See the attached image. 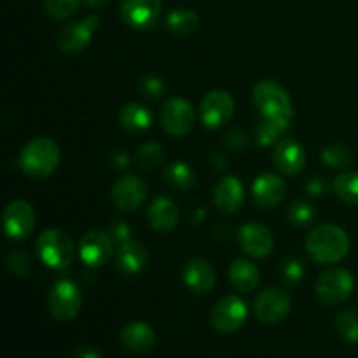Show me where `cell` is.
Returning a JSON list of instances; mask_svg holds the SVG:
<instances>
[{"label": "cell", "mask_w": 358, "mask_h": 358, "mask_svg": "<svg viewBox=\"0 0 358 358\" xmlns=\"http://www.w3.org/2000/svg\"><path fill=\"white\" fill-rule=\"evenodd\" d=\"M252 98H254V103L262 119H268V121L289 129L290 121L294 117V108L289 93L282 84L271 79L259 80L252 90Z\"/></svg>", "instance_id": "1"}, {"label": "cell", "mask_w": 358, "mask_h": 358, "mask_svg": "<svg viewBox=\"0 0 358 358\" xmlns=\"http://www.w3.org/2000/svg\"><path fill=\"white\" fill-rule=\"evenodd\" d=\"M306 250L315 262L334 264L343 261L350 252V238L339 226L322 224L310 233L306 240Z\"/></svg>", "instance_id": "2"}, {"label": "cell", "mask_w": 358, "mask_h": 358, "mask_svg": "<svg viewBox=\"0 0 358 358\" xmlns=\"http://www.w3.org/2000/svg\"><path fill=\"white\" fill-rule=\"evenodd\" d=\"M59 164V145L49 136H37L23 147L20 166L24 175L35 180L48 178Z\"/></svg>", "instance_id": "3"}, {"label": "cell", "mask_w": 358, "mask_h": 358, "mask_svg": "<svg viewBox=\"0 0 358 358\" xmlns=\"http://www.w3.org/2000/svg\"><path fill=\"white\" fill-rule=\"evenodd\" d=\"M37 255L48 268L66 269L76 255V245L69 233L62 229H48L37 238Z\"/></svg>", "instance_id": "4"}, {"label": "cell", "mask_w": 358, "mask_h": 358, "mask_svg": "<svg viewBox=\"0 0 358 358\" xmlns=\"http://www.w3.org/2000/svg\"><path fill=\"white\" fill-rule=\"evenodd\" d=\"M49 311L59 322H70L79 315L83 308V294L79 287L70 280H59L49 292Z\"/></svg>", "instance_id": "5"}, {"label": "cell", "mask_w": 358, "mask_h": 358, "mask_svg": "<svg viewBox=\"0 0 358 358\" xmlns=\"http://www.w3.org/2000/svg\"><path fill=\"white\" fill-rule=\"evenodd\" d=\"M248 308L243 299L238 296H224L213 304L212 313H210V320L215 331L222 332V334H233V332L240 331L243 324L247 322Z\"/></svg>", "instance_id": "6"}, {"label": "cell", "mask_w": 358, "mask_h": 358, "mask_svg": "<svg viewBox=\"0 0 358 358\" xmlns=\"http://www.w3.org/2000/svg\"><path fill=\"white\" fill-rule=\"evenodd\" d=\"M353 276L352 273L343 268H332L322 273L317 282V296L322 303L334 306V304L345 303L353 292Z\"/></svg>", "instance_id": "7"}, {"label": "cell", "mask_w": 358, "mask_h": 358, "mask_svg": "<svg viewBox=\"0 0 358 358\" xmlns=\"http://www.w3.org/2000/svg\"><path fill=\"white\" fill-rule=\"evenodd\" d=\"M98 24H100V17L93 16V14L80 21H72L69 24H63L58 30V34H56V45L62 51L70 52V55L80 52L90 45Z\"/></svg>", "instance_id": "8"}, {"label": "cell", "mask_w": 358, "mask_h": 358, "mask_svg": "<svg viewBox=\"0 0 358 358\" xmlns=\"http://www.w3.org/2000/svg\"><path fill=\"white\" fill-rule=\"evenodd\" d=\"M194 108L184 98H170L161 108V124L171 136H185L194 128Z\"/></svg>", "instance_id": "9"}, {"label": "cell", "mask_w": 358, "mask_h": 358, "mask_svg": "<svg viewBox=\"0 0 358 358\" xmlns=\"http://www.w3.org/2000/svg\"><path fill=\"white\" fill-rule=\"evenodd\" d=\"M234 114V100L227 91L213 90L205 94L199 105L201 122L210 129H215L231 121Z\"/></svg>", "instance_id": "10"}, {"label": "cell", "mask_w": 358, "mask_h": 358, "mask_svg": "<svg viewBox=\"0 0 358 358\" xmlns=\"http://www.w3.org/2000/svg\"><path fill=\"white\" fill-rule=\"evenodd\" d=\"M290 296L282 289H266L257 296L254 303L255 318L262 324H280L283 318H287L290 311Z\"/></svg>", "instance_id": "11"}, {"label": "cell", "mask_w": 358, "mask_h": 358, "mask_svg": "<svg viewBox=\"0 0 358 358\" xmlns=\"http://www.w3.org/2000/svg\"><path fill=\"white\" fill-rule=\"evenodd\" d=\"M114 254V240L105 231H87L79 243L80 261L87 268H101L107 264Z\"/></svg>", "instance_id": "12"}, {"label": "cell", "mask_w": 358, "mask_h": 358, "mask_svg": "<svg viewBox=\"0 0 358 358\" xmlns=\"http://www.w3.org/2000/svg\"><path fill=\"white\" fill-rule=\"evenodd\" d=\"M3 231L7 238L14 241L24 240L31 234L35 227V212L31 205L24 199H14L3 210Z\"/></svg>", "instance_id": "13"}, {"label": "cell", "mask_w": 358, "mask_h": 358, "mask_svg": "<svg viewBox=\"0 0 358 358\" xmlns=\"http://www.w3.org/2000/svg\"><path fill=\"white\" fill-rule=\"evenodd\" d=\"M147 184L136 175H124L114 184L110 191V199L114 206L121 212H135L147 198Z\"/></svg>", "instance_id": "14"}, {"label": "cell", "mask_w": 358, "mask_h": 358, "mask_svg": "<svg viewBox=\"0 0 358 358\" xmlns=\"http://www.w3.org/2000/svg\"><path fill=\"white\" fill-rule=\"evenodd\" d=\"M161 14V0H122L121 17L135 30L154 27Z\"/></svg>", "instance_id": "15"}, {"label": "cell", "mask_w": 358, "mask_h": 358, "mask_svg": "<svg viewBox=\"0 0 358 358\" xmlns=\"http://www.w3.org/2000/svg\"><path fill=\"white\" fill-rule=\"evenodd\" d=\"M241 248L245 254L255 259H264L275 248V238H273L271 231L266 226L257 222H248L245 224L238 234Z\"/></svg>", "instance_id": "16"}, {"label": "cell", "mask_w": 358, "mask_h": 358, "mask_svg": "<svg viewBox=\"0 0 358 358\" xmlns=\"http://www.w3.org/2000/svg\"><path fill=\"white\" fill-rule=\"evenodd\" d=\"M285 182L275 173H261L252 184V198L255 205L264 210L278 206L285 198Z\"/></svg>", "instance_id": "17"}, {"label": "cell", "mask_w": 358, "mask_h": 358, "mask_svg": "<svg viewBox=\"0 0 358 358\" xmlns=\"http://www.w3.org/2000/svg\"><path fill=\"white\" fill-rule=\"evenodd\" d=\"M245 199V189L240 178L227 175L220 178L219 184L213 189V203L217 210L222 213H234L241 208Z\"/></svg>", "instance_id": "18"}, {"label": "cell", "mask_w": 358, "mask_h": 358, "mask_svg": "<svg viewBox=\"0 0 358 358\" xmlns=\"http://www.w3.org/2000/svg\"><path fill=\"white\" fill-rule=\"evenodd\" d=\"M276 168L285 175H297L303 171L306 164V152L303 145L294 138H283L276 143L275 154H273Z\"/></svg>", "instance_id": "19"}, {"label": "cell", "mask_w": 358, "mask_h": 358, "mask_svg": "<svg viewBox=\"0 0 358 358\" xmlns=\"http://www.w3.org/2000/svg\"><path fill=\"white\" fill-rule=\"evenodd\" d=\"M182 276H184L187 289L194 294H199V296L208 294L215 287V271L205 259H191L185 264Z\"/></svg>", "instance_id": "20"}, {"label": "cell", "mask_w": 358, "mask_h": 358, "mask_svg": "<svg viewBox=\"0 0 358 358\" xmlns=\"http://www.w3.org/2000/svg\"><path fill=\"white\" fill-rule=\"evenodd\" d=\"M121 343L128 352L147 353L156 345V332L145 322H131L122 327Z\"/></svg>", "instance_id": "21"}, {"label": "cell", "mask_w": 358, "mask_h": 358, "mask_svg": "<svg viewBox=\"0 0 358 358\" xmlns=\"http://www.w3.org/2000/svg\"><path fill=\"white\" fill-rule=\"evenodd\" d=\"M147 219L150 227L156 231H170L178 222V208L175 201L168 196H157L152 199L149 210H147Z\"/></svg>", "instance_id": "22"}, {"label": "cell", "mask_w": 358, "mask_h": 358, "mask_svg": "<svg viewBox=\"0 0 358 358\" xmlns=\"http://www.w3.org/2000/svg\"><path fill=\"white\" fill-rule=\"evenodd\" d=\"M149 261L147 248L136 241H126L121 245L117 254V269L124 276H135L142 271Z\"/></svg>", "instance_id": "23"}, {"label": "cell", "mask_w": 358, "mask_h": 358, "mask_svg": "<svg viewBox=\"0 0 358 358\" xmlns=\"http://www.w3.org/2000/svg\"><path fill=\"white\" fill-rule=\"evenodd\" d=\"M259 278L261 276H259L257 266L247 259H236L229 266V280L234 289L240 292H254L259 285Z\"/></svg>", "instance_id": "24"}, {"label": "cell", "mask_w": 358, "mask_h": 358, "mask_svg": "<svg viewBox=\"0 0 358 358\" xmlns=\"http://www.w3.org/2000/svg\"><path fill=\"white\" fill-rule=\"evenodd\" d=\"M121 126L129 133H143L152 124V114L149 108L142 103H128L121 108L119 114Z\"/></svg>", "instance_id": "25"}, {"label": "cell", "mask_w": 358, "mask_h": 358, "mask_svg": "<svg viewBox=\"0 0 358 358\" xmlns=\"http://www.w3.org/2000/svg\"><path fill=\"white\" fill-rule=\"evenodd\" d=\"M198 27V14L187 7H177L171 9L166 16V30L173 35H189Z\"/></svg>", "instance_id": "26"}, {"label": "cell", "mask_w": 358, "mask_h": 358, "mask_svg": "<svg viewBox=\"0 0 358 358\" xmlns=\"http://www.w3.org/2000/svg\"><path fill=\"white\" fill-rule=\"evenodd\" d=\"M164 178L168 184L178 191H187L194 185L196 173L191 168V164L185 161H173L164 168Z\"/></svg>", "instance_id": "27"}, {"label": "cell", "mask_w": 358, "mask_h": 358, "mask_svg": "<svg viewBox=\"0 0 358 358\" xmlns=\"http://www.w3.org/2000/svg\"><path fill=\"white\" fill-rule=\"evenodd\" d=\"M334 192L348 205H358V173L350 171L339 175L334 180Z\"/></svg>", "instance_id": "28"}, {"label": "cell", "mask_w": 358, "mask_h": 358, "mask_svg": "<svg viewBox=\"0 0 358 358\" xmlns=\"http://www.w3.org/2000/svg\"><path fill=\"white\" fill-rule=\"evenodd\" d=\"M336 329L339 336L348 343H358V313L353 310H346L336 318Z\"/></svg>", "instance_id": "29"}, {"label": "cell", "mask_w": 358, "mask_h": 358, "mask_svg": "<svg viewBox=\"0 0 358 358\" xmlns=\"http://www.w3.org/2000/svg\"><path fill=\"white\" fill-rule=\"evenodd\" d=\"M322 161H324L329 168H338V170H343V168H348L350 164H352L353 157L348 147L329 145L322 150Z\"/></svg>", "instance_id": "30"}, {"label": "cell", "mask_w": 358, "mask_h": 358, "mask_svg": "<svg viewBox=\"0 0 358 358\" xmlns=\"http://www.w3.org/2000/svg\"><path fill=\"white\" fill-rule=\"evenodd\" d=\"M80 7V0H44V10L52 20H66L76 14Z\"/></svg>", "instance_id": "31"}, {"label": "cell", "mask_w": 358, "mask_h": 358, "mask_svg": "<svg viewBox=\"0 0 358 358\" xmlns=\"http://www.w3.org/2000/svg\"><path fill=\"white\" fill-rule=\"evenodd\" d=\"M136 159H138V164L143 170H154V168L159 166L161 161H163V147L157 142L143 143L138 149Z\"/></svg>", "instance_id": "32"}, {"label": "cell", "mask_w": 358, "mask_h": 358, "mask_svg": "<svg viewBox=\"0 0 358 358\" xmlns=\"http://www.w3.org/2000/svg\"><path fill=\"white\" fill-rule=\"evenodd\" d=\"M289 219L294 226L306 227L315 222V219H317V212H315V208L310 205V203L296 201L290 205Z\"/></svg>", "instance_id": "33"}, {"label": "cell", "mask_w": 358, "mask_h": 358, "mask_svg": "<svg viewBox=\"0 0 358 358\" xmlns=\"http://www.w3.org/2000/svg\"><path fill=\"white\" fill-rule=\"evenodd\" d=\"M287 129L282 128L276 122L268 121V119H262L257 126V131H255V138H257V143L262 147H269L273 143H276L280 140V135H283Z\"/></svg>", "instance_id": "34"}, {"label": "cell", "mask_w": 358, "mask_h": 358, "mask_svg": "<svg viewBox=\"0 0 358 358\" xmlns=\"http://www.w3.org/2000/svg\"><path fill=\"white\" fill-rule=\"evenodd\" d=\"M6 262L9 271L16 276H24L30 271V262H28V257L23 252H10V254L7 255Z\"/></svg>", "instance_id": "35"}, {"label": "cell", "mask_w": 358, "mask_h": 358, "mask_svg": "<svg viewBox=\"0 0 358 358\" xmlns=\"http://www.w3.org/2000/svg\"><path fill=\"white\" fill-rule=\"evenodd\" d=\"M140 90H142V93L147 98H154L156 100V98H159L164 93V84L157 76H145L142 79V83H140Z\"/></svg>", "instance_id": "36"}, {"label": "cell", "mask_w": 358, "mask_h": 358, "mask_svg": "<svg viewBox=\"0 0 358 358\" xmlns=\"http://www.w3.org/2000/svg\"><path fill=\"white\" fill-rule=\"evenodd\" d=\"M304 276V266L303 262L297 261V259H290L287 261V264L283 266V278L289 283H297L301 282Z\"/></svg>", "instance_id": "37"}, {"label": "cell", "mask_w": 358, "mask_h": 358, "mask_svg": "<svg viewBox=\"0 0 358 358\" xmlns=\"http://www.w3.org/2000/svg\"><path fill=\"white\" fill-rule=\"evenodd\" d=\"M226 145L233 150H243L248 145V135L243 129H231L226 133Z\"/></svg>", "instance_id": "38"}, {"label": "cell", "mask_w": 358, "mask_h": 358, "mask_svg": "<svg viewBox=\"0 0 358 358\" xmlns=\"http://www.w3.org/2000/svg\"><path fill=\"white\" fill-rule=\"evenodd\" d=\"M108 231H110V236L112 240L117 241V243H126V241H131V227L128 226L126 222H121V220H115V222L110 224V227H108Z\"/></svg>", "instance_id": "39"}, {"label": "cell", "mask_w": 358, "mask_h": 358, "mask_svg": "<svg viewBox=\"0 0 358 358\" xmlns=\"http://www.w3.org/2000/svg\"><path fill=\"white\" fill-rule=\"evenodd\" d=\"M306 191L308 194L315 196V198H317V196H324L325 192H327V184H325L320 177H313L306 184Z\"/></svg>", "instance_id": "40"}, {"label": "cell", "mask_w": 358, "mask_h": 358, "mask_svg": "<svg viewBox=\"0 0 358 358\" xmlns=\"http://www.w3.org/2000/svg\"><path fill=\"white\" fill-rule=\"evenodd\" d=\"M73 358H101V357H100V352H98V350L91 348V346H83V348L76 350Z\"/></svg>", "instance_id": "41"}, {"label": "cell", "mask_w": 358, "mask_h": 358, "mask_svg": "<svg viewBox=\"0 0 358 358\" xmlns=\"http://www.w3.org/2000/svg\"><path fill=\"white\" fill-rule=\"evenodd\" d=\"M112 163H114L115 168H126L129 164V157L126 156L124 152H114L112 154Z\"/></svg>", "instance_id": "42"}, {"label": "cell", "mask_w": 358, "mask_h": 358, "mask_svg": "<svg viewBox=\"0 0 358 358\" xmlns=\"http://www.w3.org/2000/svg\"><path fill=\"white\" fill-rule=\"evenodd\" d=\"M90 7H103L108 0H84Z\"/></svg>", "instance_id": "43"}]
</instances>
